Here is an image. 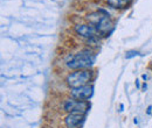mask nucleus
Here are the masks:
<instances>
[{"label": "nucleus", "instance_id": "1", "mask_svg": "<svg viewBox=\"0 0 152 128\" xmlns=\"http://www.w3.org/2000/svg\"><path fill=\"white\" fill-rule=\"evenodd\" d=\"M95 62V54L90 50H81L75 55H69L66 58L68 68L74 70H84L91 67Z\"/></svg>", "mask_w": 152, "mask_h": 128}, {"label": "nucleus", "instance_id": "2", "mask_svg": "<svg viewBox=\"0 0 152 128\" xmlns=\"http://www.w3.org/2000/svg\"><path fill=\"white\" fill-rule=\"evenodd\" d=\"M86 19L98 30L101 35H108L113 29V21L109 18V14L103 9L88 14Z\"/></svg>", "mask_w": 152, "mask_h": 128}, {"label": "nucleus", "instance_id": "3", "mask_svg": "<svg viewBox=\"0 0 152 128\" xmlns=\"http://www.w3.org/2000/svg\"><path fill=\"white\" fill-rule=\"evenodd\" d=\"M93 78V73L89 70H77L75 72L70 73L67 77V84L72 88H81V86H86L88 85V83Z\"/></svg>", "mask_w": 152, "mask_h": 128}, {"label": "nucleus", "instance_id": "4", "mask_svg": "<svg viewBox=\"0 0 152 128\" xmlns=\"http://www.w3.org/2000/svg\"><path fill=\"white\" fill-rule=\"evenodd\" d=\"M64 111L69 113H80L86 114L89 111V104L84 100H77V99H67L63 104Z\"/></svg>", "mask_w": 152, "mask_h": 128}, {"label": "nucleus", "instance_id": "5", "mask_svg": "<svg viewBox=\"0 0 152 128\" xmlns=\"http://www.w3.org/2000/svg\"><path fill=\"white\" fill-rule=\"evenodd\" d=\"M75 32L80 35V36L88 38L90 41L95 40L97 35L99 34L98 30L96 29L93 25H76L75 26Z\"/></svg>", "mask_w": 152, "mask_h": 128}, {"label": "nucleus", "instance_id": "6", "mask_svg": "<svg viewBox=\"0 0 152 128\" xmlns=\"http://www.w3.org/2000/svg\"><path fill=\"white\" fill-rule=\"evenodd\" d=\"M93 93H94V88L89 85L72 89V97L77 100H87L93 95Z\"/></svg>", "mask_w": 152, "mask_h": 128}, {"label": "nucleus", "instance_id": "7", "mask_svg": "<svg viewBox=\"0 0 152 128\" xmlns=\"http://www.w3.org/2000/svg\"><path fill=\"white\" fill-rule=\"evenodd\" d=\"M84 121V114H80V113H70L66 116L64 119V124L68 128H76L80 125H82Z\"/></svg>", "mask_w": 152, "mask_h": 128}, {"label": "nucleus", "instance_id": "8", "mask_svg": "<svg viewBox=\"0 0 152 128\" xmlns=\"http://www.w3.org/2000/svg\"><path fill=\"white\" fill-rule=\"evenodd\" d=\"M107 2L114 8H125L131 0H107Z\"/></svg>", "mask_w": 152, "mask_h": 128}, {"label": "nucleus", "instance_id": "9", "mask_svg": "<svg viewBox=\"0 0 152 128\" xmlns=\"http://www.w3.org/2000/svg\"><path fill=\"white\" fill-rule=\"evenodd\" d=\"M138 55H139V53H138V51H136V50H129V51H126L125 57H126V58H132V57L138 56Z\"/></svg>", "mask_w": 152, "mask_h": 128}, {"label": "nucleus", "instance_id": "10", "mask_svg": "<svg viewBox=\"0 0 152 128\" xmlns=\"http://www.w3.org/2000/svg\"><path fill=\"white\" fill-rule=\"evenodd\" d=\"M151 110H152V107L151 106H149V108H148V113H149V114L151 113Z\"/></svg>", "mask_w": 152, "mask_h": 128}, {"label": "nucleus", "instance_id": "11", "mask_svg": "<svg viewBox=\"0 0 152 128\" xmlns=\"http://www.w3.org/2000/svg\"><path fill=\"white\" fill-rule=\"evenodd\" d=\"M142 77H143V79H145V80H146V79H148V76H146V74H143V76H142Z\"/></svg>", "mask_w": 152, "mask_h": 128}]
</instances>
